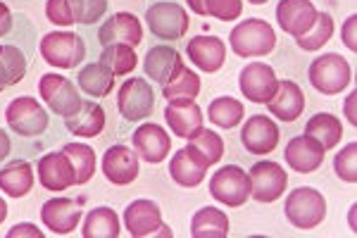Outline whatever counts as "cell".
Segmentation results:
<instances>
[{
  "instance_id": "cell-1",
  "label": "cell",
  "mask_w": 357,
  "mask_h": 238,
  "mask_svg": "<svg viewBox=\"0 0 357 238\" xmlns=\"http://www.w3.org/2000/svg\"><path fill=\"white\" fill-rule=\"evenodd\" d=\"M284 212H286V219H289L296 229L310 231V229H317V226L324 222L326 200L317 188L301 186V188L291 191V193L286 195Z\"/></svg>"
},
{
  "instance_id": "cell-2",
  "label": "cell",
  "mask_w": 357,
  "mask_h": 238,
  "mask_svg": "<svg viewBox=\"0 0 357 238\" xmlns=\"http://www.w3.org/2000/svg\"><path fill=\"white\" fill-rule=\"evenodd\" d=\"M229 45L238 57H262L272 53L276 45V34L269 22L264 20H245L234 27Z\"/></svg>"
},
{
  "instance_id": "cell-3",
  "label": "cell",
  "mask_w": 357,
  "mask_h": 238,
  "mask_svg": "<svg viewBox=\"0 0 357 238\" xmlns=\"http://www.w3.org/2000/svg\"><path fill=\"white\" fill-rule=\"evenodd\" d=\"M310 84L324 96H338L353 79V69L348 60L338 53H326L310 65Z\"/></svg>"
},
{
  "instance_id": "cell-4",
  "label": "cell",
  "mask_w": 357,
  "mask_h": 238,
  "mask_svg": "<svg viewBox=\"0 0 357 238\" xmlns=\"http://www.w3.org/2000/svg\"><path fill=\"white\" fill-rule=\"evenodd\" d=\"M41 57L57 69H74L86 57L82 36L72 31H50L41 38Z\"/></svg>"
},
{
  "instance_id": "cell-5",
  "label": "cell",
  "mask_w": 357,
  "mask_h": 238,
  "mask_svg": "<svg viewBox=\"0 0 357 238\" xmlns=\"http://www.w3.org/2000/svg\"><path fill=\"white\" fill-rule=\"evenodd\" d=\"M107 10V0H48L45 17L57 27L96 24Z\"/></svg>"
},
{
  "instance_id": "cell-6",
  "label": "cell",
  "mask_w": 357,
  "mask_h": 238,
  "mask_svg": "<svg viewBox=\"0 0 357 238\" xmlns=\"http://www.w3.org/2000/svg\"><path fill=\"white\" fill-rule=\"evenodd\" d=\"M210 193L227 207H241L250 198V177L238 165H227L210 179Z\"/></svg>"
},
{
  "instance_id": "cell-7",
  "label": "cell",
  "mask_w": 357,
  "mask_h": 238,
  "mask_svg": "<svg viewBox=\"0 0 357 238\" xmlns=\"http://www.w3.org/2000/svg\"><path fill=\"white\" fill-rule=\"evenodd\" d=\"M5 119H8V126L17 136H41L48 129V112L38 105L36 98H15L5 110Z\"/></svg>"
},
{
  "instance_id": "cell-8",
  "label": "cell",
  "mask_w": 357,
  "mask_h": 238,
  "mask_svg": "<svg viewBox=\"0 0 357 238\" xmlns=\"http://www.w3.org/2000/svg\"><path fill=\"white\" fill-rule=\"evenodd\" d=\"M248 177H250V198H255L257 202L279 200L286 193V186H289V174L272 160L255 162Z\"/></svg>"
},
{
  "instance_id": "cell-9",
  "label": "cell",
  "mask_w": 357,
  "mask_h": 238,
  "mask_svg": "<svg viewBox=\"0 0 357 238\" xmlns=\"http://www.w3.org/2000/svg\"><path fill=\"white\" fill-rule=\"evenodd\" d=\"M124 226L131 238L148 236H172V231L162 224V210L153 200H134L124 210Z\"/></svg>"
},
{
  "instance_id": "cell-10",
  "label": "cell",
  "mask_w": 357,
  "mask_h": 238,
  "mask_svg": "<svg viewBox=\"0 0 357 238\" xmlns=\"http://www.w3.org/2000/svg\"><path fill=\"white\" fill-rule=\"evenodd\" d=\"M117 107H119V112H122V117L126 121L146 119L148 114H153V107H155L153 86L141 77L126 79L122 84V89H119Z\"/></svg>"
},
{
  "instance_id": "cell-11",
  "label": "cell",
  "mask_w": 357,
  "mask_h": 238,
  "mask_svg": "<svg viewBox=\"0 0 357 238\" xmlns=\"http://www.w3.org/2000/svg\"><path fill=\"white\" fill-rule=\"evenodd\" d=\"M146 22L153 36L162 40H178L188 31V13L176 3H155L148 8Z\"/></svg>"
},
{
  "instance_id": "cell-12",
  "label": "cell",
  "mask_w": 357,
  "mask_h": 238,
  "mask_svg": "<svg viewBox=\"0 0 357 238\" xmlns=\"http://www.w3.org/2000/svg\"><path fill=\"white\" fill-rule=\"evenodd\" d=\"M38 93H41L45 105L60 117H69L82 103L77 86L67 77H60V74H43L41 81H38Z\"/></svg>"
},
{
  "instance_id": "cell-13",
  "label": "cell",
  "mask_w": 357,
  "mask_h": 238,
  "mask_svg": "<svg viewBox=\"0 0 357 238\" xmlns=\"http://www.w3.org/2000/svg\"><path fill=\"white\" fill-rule=\"evenodd\" d=\"M238 86L241 93L248 98L250 103H264L267 105L269 98L276 93V86H279V79H276L274 69L264 62H248L238 77Z\"/></svg>"
},
{
  "instance_id": "cell-14",
  "label": "cell",
  "mask_w": 357,
  "mask_h": 238,
  "mask_svg": "<svg viewBox=\"0 0 357 238\" xmlns=\"http://www.w3.org/2000/svg\"><path fill=\"white\" fill-rule=\"evenodd\" d=\"M241 143L252 155L272 153L279 146V126L267 114H252L241 129Z\"/></svg>"
},
{
  "instance_id": "cell-15",
  "label": "cell",
  "mask_w": 357,
  "mask_h": 238,
  "mask_svg": "<svg viewBox=\"0 0 357 238\" xmlns=\"http://www.w3.org/2000/svg\"><path fill=\"white\" fill-rule=\"evenodd\" d=\"M131 141H134V150L141 160L151 162V165H160L167 160L172 150V138L160 124H141L138 129L131 133Z\"/></svg>"
},
{
  "instance_id": "cell-16",
  "label": "cell",
  "mask_w": 357,
  "mask_h": 238,
  "mask_svg": "<svg viewBox=\"0 0 357 238\" xmlns=\"http://www.w3.org/2000/svg\"><path fill=\"white\" fill-rule=\"evenodd\" d=\"M324 155L326 150L310 138L307 133L305 136H296L286 143V150H284V158H286V165L291 167L293 172L298 174H312L324 165Z\"/></svg>"
},
{
  "instance_id": "cell-17",
  "label": "cell",
  "mask_w": 357,
  "mask_h": 238,
  "mask_svg": "<svg viewBox=\"0 0 357 238\" xmlns=\"http://www.w3.org/2000/svg\"><path fill=\"white\" fill-rule=\"evenodd\" d=\"M98 40L102 43V48H105V45H114V43H124V45L136 48L143 40V27L136 15L114 13L105 24L98 29Z\"/></svg>"
},
{
  "instance_id": "cell-18",
  "label": "cell",
  "mask_w": 357,
  "mask_h": 238,
  "mask_svg": "<svg viewBox=\"0 0 357 238\" xmlns=\"http://www.w3.org/2000/svg\"><path fill=\"white\" fill-rule=\"evenodd\" d=\"M79 219H82V207L72 198H50L41 207V222L55 236L72 234L79 226Z\"/></svg>"
},
{
  "instance_id": "cell-19",
  "label": "cell",
  "mask_w": 357,
  "mask_h": 238,
  "mask_svg": "<svg viewBox=\"0 0 357 238\" xmlns=\"http://www.w3.org/2000/svg\"><path fill=\"white\" fill-rule=\"evenodd\" d=\"M165 119L172 133L178 138H193L203 129V110L195 105V101H186V98L169 101V105L165 107Z\"/></svg>"
},
{
  "instance_id": "cell-20",
  "label": "cell",
  "mask_w": 357,
  "mask_h": 238,
  "mask_svg": "<svg viewBox=\"0 0 357 238\" xmlns=\"http://www.w3.org/2000/svg\"><path fill=\"white\" fill-rule=\"evenodd\" d=\"M102 174L114 186H129L138 177V155L126 146H112L102 155Z\"/></svg>"
},
{
  "instance_id": "cell-21",
  "label": "cell",
  "mask_w": 357,
  "mask_h": 238,
  "mask_svg": "<svg viewBox=\"0 0 357 238\" xmlns=\"http://www.w3.org/2000/svg\"><path fill=\"white\" fill-rule=\"evenodd\" d=\"M276 20L289 36L298 38L314 24L317 8L312 5V0H281L279 8H276Z\"/></svg>"
},
{
  "instance_id": "cell-22",
  "label": "cell",
  "mask_w": 357,
  "mask_h": 238,
  "mask_svg": "<svg viewBox=\"0 0 357 238\" xmlns=\"http://www.w3.org/2000/svg\"><path fill=\"white\" fill-rule=\"evenodd\" d=\"M38 181L45 191H53V193H60V191H67L69 186L74 184V170L72 162L65 153H48L38 160Z\"/></svg>"
},
{
  "instance_id": "cell-23",
  "label": "cell",
  "mask_w": 357,
  "mask_h": 238,
  "mask_svg": "<svg viewBox=\"0 0 357 238\" xmlns=\"http://www.w3.org/2000/svg\"><path fill=\"white\" fill-rule=\"evenodd\" d=\"M207 162L195 153L193 148H181L172 155L169 162V177L174 179L178 186L183 188H195V186L203 184L205 174H207Z\"/></svg>"
},
{
  "instance_id": "cell-24",
  "label": "cell",
  "mask_w": 357,
  "mask_h": 238,
  "mask_svg": "<svg viewBox=\"0 0 357 238\" xmlns=\"http://www.w3.org/2000/svg\"><path fill=\"white\" fill-rule=\"evenodd\" d=\"M269 114L279 117L281 121H296L305 112V93L296 81H279L276 93L267 103Z\"/></svg>"
},
{
  "instance_id": "cell-25",
  "label": "cell",
  "mask_w": 357,
  "mask_h": 238,
  "mask_svg": "<svg viewBox=\"0 0 357 238\" xmlns=\"http://www.w3.org/2000/svg\"><path fill=\"white\" fill-rule=\"evenodd\" d=\"M186 53L195 67L212 74V72H220L224 60H227V45L217 36H195L188 40Z\"/></svg>"
},
{
  "instance_id": "cell-26",
  "label": "cell",
  "mask_w": 357,
  "mask_h": 238,
  "mask_svg": "<svg viewBox=\"0 0 357 238\" xmlns=\"http://www.w3.org/2000/svg\"><path fill=\"white\" fill-rule=\"evenodd\" d=\"M143 67H146V77H151L153 81H158V84L165 86V84H169V81L174 79L186 65H183V60L176 48H169V45H155V48L148 50Z\"/></svg>"
},
{
  "instance_id": "cell-27",
  "label": "cell",
  "mask_w": 357,
  "mask_h": 238,
  "mask_svg": "<svg viewBox=\"0 0 357 238\" xmlns=\"http://www.w3.org/2000/svg\"><path fill=\"white\" fill-rule=\"evenodd\" d=\"M65 126L74 136L93 138L105 129V110L96 101H82L79 107L69 117H65Z\"/></svg>"
},
{
  "instance_id": "cell-28",
  "label": "cell",
  "mask_w": 357,
  "mask_h": 238,
  "mask_svg": "<svg viewBox=\"0 0 357 238\" xmlns=\"http://www.w3.org/2000/svg\"><path fill=\"white\" fill-rule=\"evenodd\" d=\"M33 188V170L24 160H13L0 170V191L10 198H24Z\"/></svg>"
},
{
  "instance_id": "cell-29",
  "label": "cell",
  "mask_w": 357,
  "mask_h": 238,
  "mask_svg": "<svg viewBox=\"0 0 357 238\" xmlns=\"http://www.w3.org/2000/svg\"><path fill=\"white\" fill-rule=\"evenodd\" d=\"M305 133H307L310 138H314V141L319 143L324 150H331V148H336L338 143H341L343 124H341V119H338L336 114L319 112V114H314V117L307 121Z\"/></svg>"
},
{
  "instance_id": "cell-30",
  "label": "cell",
  "mask_w": 357,
  "mask_h": 238,
  "mask_svg": "<svg viewBox=\"0 0 357 238\" xmlns=\"http://www.w3.org/2000/svg\"><path fill=\"white\" fill-rule=\"evenodd\" d=\"M193 238H227L229 236V217L217 207H200L193 214L191 222Z\"/></svg>"
},
{
  "instance_id": "cell-31",
  "label": "cell",
  "mask_w": 357,
  "mask_h": 238,
  "mask_svg": "<svg viewBox=\"0 0 357 238\" xmlns=\"http://www.w3.org/2000/svg\"><path fill=\"white\" fill-rule=\"evenodd\" d=\"M79 89L91 98H105L114 89V74L102 62L86 65L79 72Z\"/></svg>"
},
{
  "instance_id": "cell-32",
  "label": "cell",
  "mask_w": 357,
  "mask_h": 238,
  "mask_svg": "<svg viewBox=\"0 0 357 238\" xmlns=\"http://www.w3.org/2000/svg\"><path fill=\"white\" fill-rule=\"evenodd\" d=\"M26 74V57L17 45H0V91L15 86Z\"/></svg>"
},
{
  "instance_id": "cell-33",
  "label": "cell",
  "mask_w": 357,
  "mask_h": 238,
  "mask_svg": "<svg viewBox=\"0 0 357 238\" xmlns=\"http://www.w3.org/2000/svg\"><path fill=\"white\" fill-rule=\"evenodd\" d=\"M84 238H117L119 236V219L110 207H96L86 214L82 229Z\"/></svg>"
},
{
  "instance_id": "cell-34",
  "label": "cell",
  "mask_w": 357,
  "mask_h": 238,
  "mask_svg": "<svg viewBox=\"0 0 357 238\" xmlns=\"http://www.w3.org/2000/svg\"><path fill=\"white\" fill-rule=\"evenodd\" d=\"M62 153L67 155L69 162H72V170H74V184L84 186L93 179L96 174V153L93 148L84 146V143H67L62 148Z\"/></svg>"
},
{
  "instance_id": "cell-35",
  "label": "cell",
  "mask_w": 357,
  "mask_h": 238,
  "mask_svg": "<svg viewBox=\"0 0 357 238\" xmlns=\"http://www.w3.org/2000/svg\"><path fill=\"white\" fill-rule=\"evenodd\" d=\"M245 114V107L241 101L236 98H229V96H222V98H215L207 107V117H210L212 124L222 126V129H234V126L241 124Z\"/></svg>"
},
{
  "instance_id": "cell-36",
  "label": "cell",
  "mask_w": 357,
  "mask_h": 238,
  "mask_svg": "<svg viewBox=\"0 0 357 238\" xmlns=\"http://www.w3.org/2000/svg\"><path fill=\"white\" fill-rule=\"evenodd\" d=\"M100 62L110 69L114 77H124V74H131L136 69L138 57H136L131 45L114 43V45H105V48H102Z\"/></svg>"
},
{
  "instance_id": "cell-37",
  "label": "cell",
  "mask_w": 357,
  "mask_h": 238,
  "mask_svg": "<svg viewBox=\"0 0 357 238\" xmlns=\"http://www.w3.org/2000/svg\"><path fill=\"white\" fill-rule=\"evenodd\" d=\"M333 36V20L329 13H317V20L314 24L303 34V36L296 38L298 48L307 50V53H314L319 50L324 43H329Z\"/></svg>"
},
{
  "instance_id": "cell-38",
  "label": "cell",
  "mask_w": 357,
  "mask_h": 238,
  "mask_svg": "<svg viewBox=\"0 0 357 238\" xmlns=\"http://www.w3.org/2000/svg\"><path fill=\"white\" fill-rule=\"evenodd\" d=\"M198 93H200V77L195 72H191L188 67H183L169 84L162 86V96L167 101H178V98L195 101Z\"/></svg>"
},
{
  "instance_id": "cell-39",
  "label": "cell",
  "mask_w": 357,
  "mask_h": 238,
  "mask_svg": "<svg viewBox=\"0 0 357 238\" xmlns=\"http://www.w3.org/2000/svg\"><path fill=\"white\" fill-rule=\"evenodd\" d=\"M188 148H193L195 153L207 162V165H217L224 155L222 136L215 131H210V129H200L193 138H188Z\"/></svg>"
},
{
  "instance_id": "cell-40",
  "label": "cell",
  "mask_w": 357,
  "mask_h": 238,
  "mask_svg": "<svg viewBox=\"0 0 357 238\" xmlns=\"http://www.w3.org/2000/svg\"><path fill=\"white\" fill-rule=\"evenodd\" d=\"M333 170L345 184L357 181V143H348L333 160Z\"/></svg>"
},
{
  "instance_id": "cell-41",
  "label": "cell",
  "mask_w": 357,
  "mask_h": 238,
  "mask_svg": "<svg viewBox=\"0 0 357 238\" xmlns=\"http://www.w3.org/2000/svg\"><path fill=\"white\" fill-rule=\"evenodd\" d=\"M243 13V0H205V17L234 22Z\"/></svg>"
},
{
  "instance_id": "cell-42",
  "label": "cell",
  "mask_w": 357,
  "mask_h": 238,
  "mask_svg": "<svg viewBox=\"0 0 357 238\" xmlns=\"http://www.w3.org/2000/svg\"><path fill=\"white\" fill-rule=\"evenodd\" d=\"M20 236H33V238H43V231L36 229L33 224H17L8 231V238H20Z\"/></svg>"
},
{
  "instance_id": "cell-43",
  "label": "cell",
  "mask_w": 357,
  "mask_h": 238,
  "mask_svg": "<svg viewBox=\"0 0 357 238\" xmlns=\"http://www.w3.org/2000/svg\"><path fill=\"white\" fill-rule=\"evenodd\" d=\"M355 24H357V17H348V22L343 24V31H341V38L343 43L348 45L350 50H357V43H355Z\"/></svg>"
},
{
  "instance_id": "cell-44",
  "label": "cell",
  "mask_w": 357,
  "mask_h": 238,
  "mask_svg": "<svg viewBox=\"0 0 357 238\" xmlns=\"http://www.w3.org/2000/svg\"><path fill=\"white\" fill-rule=\"evenodd\" d=\"M10 29H13V13H10L8 5L0 3V36H5Z\"/></svg>"
},
{
  "instance_id": "cell-45",
  "label": "cell",
  "mask_w": 357,
  "mask_h": 238,
  "mask_svg": "<svg viewBox=\"0 0 357 238\" xmlns=\"http://www.w3.org/2000/svg\"><path fill=\"white\" fill-rule=\"evenodd\" d=\"M355 96L357 93H350L348 96V103H345V117H348L350 124H357V117H355Z\"/></svg>"
},
{
  "instance_id": "cell-46",
  "label": "cell",
  "mask_w": 357,
  "mask_h": 238,
  "mask_svg": "<svg viewBox=\"0 0 357 238\" xmlns=\"http://www.w3.org/2000/svg\"><path fill=\"white\" fill-rule=\"evenodd\" d=\"M8 155H10V136L0 129V162L8 158Z\"/></svg>"
},
{
  "instance_id": "cell-47",
  "label": "cell",
  "mask_w": 357,
  "mask_h": 238,
  "mask_svg": "<svg viewBox=\"0 0 357 238\" xmlns=\"http://www.w3.org/2000/svg\"><path fill=\"white\" fill-rule=\"evenodd\" d=\"M188 8H191V13L205 17V0H186Z\"/></svg>"
},
{
  "instance_id": "cell-48",
  "label": "cell",
  "mask_w": 357,
  "mask_h": 238,
  "mask_svg": "<svg viewBox=\"0 0 357 238\" xmlns=\"http://www.w3.org/2000/svg\"><path fill=\"white\" fill-rule=\"evenodd\" d=\"M5 217H8V205H5V200L0 198V224L5 222Z\"/></svg>"
},
{
  "instance_id": "cell-49",
  "label": "cell",
  "mask_w": 357,
  "mask_h": 238,
  "mask_svg": "<svg viewBox=\"0 0 357 238\" xmlns=\"http://www.w3.org/2000/svg\"><path fill=\"white\" fill-rule=\"evenodd\" d=\"M248 3H252V5H264L267 0H248Z\"/></svg>"
}]
</instances>
